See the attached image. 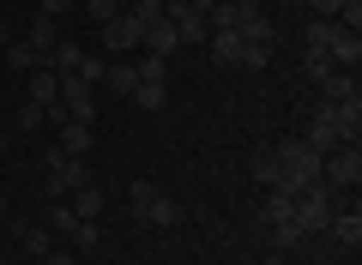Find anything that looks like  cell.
Wrapping results in <instances>:
<instances>
[{
	"instance_id": "cell-31",
	"label": "cell",
	"mask_w": 362,
	"mask_h": 265,
	"mask_svg": "<svg viewBox=\"0 0 362 265\" xmlns=\"http://www.w3.org/2000/svg\"><path fill=\"white\" fill-rule=\"evenodd\" d=\"M97 241H103V229H97V223H78V229H73V247H78V253H90Z\"/></svg>"
},
{
	"instance_id": "cell-33",
	"label": "cell",
	"mask_w": 362,
	"mask_h": 265,
	"mask_svg": "<svg viewBox=\"0 0 362 265\" xmlns=\"http://www.w3.org/2000/svg\"><path fill=\"white\" fill-rule=\"evenodd\" d=\"M37 265H78V259H73V253H66V247H49V253H42Z\"/></svg>"
},
{
	"instance_id": "cell-22",
	"label": "cell",
	"mask_w": 362,
	"mask_h": 265,
	"mask_svg": "<svg viewBox=\"0 0 362 265\" xmlns=\"http://www.w3.org/2000/svg\"><path fill=\"white\" fill-rule=\"evenodd\" d=\"M302 73H308V85H326L338 66H332V54H326V49H302Z\"/></svg>"
},
{
	"instance_id": "cell-7",
	"label": "cell",
	"mask_w": 362,
	"mask_h": 265,
	"mask_svg": "<svg viewBox=\"0 0 362 265\" xmlns=\"http://www.w3.org/2000/svg\"><path fill=\"white\" fill-rule=\"evenodd\" d=\"M320 114H326V126H332L344 145H356V133H362V97H344V102H320Z\"/></svg>"
},
{
	"instance_id": "cell-20",
	"label": "cell",
	"mask_w": 362,
	"mask_h": 265,
	"mask_svg": "<svg viewBox=\"0 0 362 265\" xmlns=\"http://www.w3.org/2000/svg\"><path fill=\"white\" fill-rule=\"evenodd\" d=\"M266 229H278V223H296V205H290V193H266V217H259ZM302 229V223H296Z\"/></svg>"
},
{
	"instance_id": "cell-25",
	"label": "cell",
	"mask_w": 362,
	"mask_h": 265,
	"mask_svg": "<svg viewBox=\"0 0 362 265\" xmlns=\"http://www.w3.org/2000/svg\"><path fill=\"white\" fill-rule=\"evenodd\" d=\"M133 102H139L145 114H157V109L169 102V85H133Z\"/></svg>"
},
{
	"instance_id": "cell-15",
	"label": "cell",
	"mask_w": 362,
	"mask_h": 265,
	"mask_svg": "<svg viewBox=\"0 0 362 265\" xmlns=\"http://www.w3.org/2000/svg\"><path fill=\"white\" fill-rule=\"evenodd\" d=\"M326 229L338 235V247H350V253H356V241H362V211H356V205H338Z\"/></svg>"
},
{
	"instance_id": "cell-1",
	"label": "cell",
	"mask_w": 362,
	"mask_h": 265,
	"mask_svg": "<svg viewBox=\"0 0 362 265\" xmlns=\"http://www.w3.org/2000/svg\"><path fill=\"white\" fill-rule=\"evenodd\" d=\"M290 205H296L302 235H314V229H326V223H332V211H338L344 199H338V187H326V181H308L302 193H290Z\"/></svg>"
},
{
	"instance_id": "cell-24",
	"label": "cell",
	"mask_w": 362,
	"mask_h": 265,
	"mask_svg": "<svg viewBox=\"0 0 362 265\" xmlns=\"http://www.w3.org/2000/svg\"><path fill=\"white\" fill-rule=\"evenodd\" d=\"M103 85L115 90V97H133V85H139V73H133L127 61H115V66H109V73H103Z\"/></svg>"
},
{
	"instance_id": "cell-19",
	"label": "cell",
	"mask_w": 362,
	"mask_h": 265,
	"mask_svg": "<svg viewBox=\"0 0 362 265\" xmlns=\"http://www.w3.org/2000/svg\"><path fill=\"white\" fill-rule=\"evenodd\" d=\"M42 229H49L54 241H73V229H78L73 205H61V199H54V205H49V217H42Z\"/></svg>"
},
{
	"instance_id": "cell-39",
	"label": "cell",
	"mask_w": 362,
	"mask_h": 265,
	"mask_svg": "<svg viewBox=\"0 0 362 265\" xmlns=\"http://www.w3.org/2000/svg\"><path fill=\"white\" fill-rule=\"evenodd\" d=\"M0 157H6V133H0Z\"/></svg>"
},
{
	"instance_id": "cell-36",
	"label": "cell",
	"mask_w": 362,
	"mask_h": 265,
	"mask_svg": "<svg viewBox=\"0 0 362 265\" xmlns=\"http://www.w3.org/2000/svg\"><path fill=\"white\" fill-rule=\"evenodd\" d=\"M266 265H296V259H290V253H272V259Z\"/></svg>"
},
{
	"instance_id": "cell-42",
	"label": "cell",
	"mask_w": 362,
	"mask_h": 265,
	"mask_svg": "<svg viewBox=\"0 0 362 265\" xmlns=\"http://www.w3.org/2000/svg\"><path fill=\"white\" fill-rule=\"evenodd\" d=\"M350 265H356V259H350Z\"/></svg>"
},
{
	"instance_id": "cell-8",
	"label": "cell",
	"mask_w": 362,
	"mask_h": 265,
	"mask_svg": "<svg viewBox=\"0 0 362 265\" xmlns=\"http://www.w3.org/2000/svg\"><path fill=\"white\" fill-rule=\"evenodd\" d=\"M163 18H169V25H175V37H181V42H206V37H211L206 13H194L187 0H169V6H163Z\"/></svg>"
},
{
	"instance_id": "cell-26",
	"label": "cell",
	"mask_w": 362,
	"mask_h": 265,
	"mask_svg": "<svg viewBox=\"0 0 362 265\" xmlns=\"http://www.w3.org/2000/svg\"><path fill=\"white\" fill-rule=\"evenodd\" d=\"M320 90H326V102H344V97H356V73H332Z\"/></svg>"
},
{
	"instance_id": "cell-12",
	"label": "cell",
	"mask_w": 362,
	"mask_h": 265,
	"mask_svg": "<svg viewBox=\"0 0 362 265\" xmlns=\"http://www.w3.org/2000/svg\"><path fill=\"white\" fill-rule=\"evenodd\" d=\"M66 205H73L78 223H97V217H103V187H97V181H85V187L66 193Z\"/></svg>"
},
{
	"instance_id": "cell-40",
	"label": "cell",
	"mask_w": 362,
	"mask_h": 265,
	"mask_svg": "<svg viewBox=\"0 0 362 265\" xmlns=\"http://www.w3.org/2000/svg\"><path fill=\"white\" fill-rule=\"evenodd\" d=\"M290 6H302V0H290Z\"/></svg>"
},
{
	"instance_id": "cell-28",
	"label": "cell",
	"mask_w": 362,
	"mask_h": 265,
	"mask_svg": "<svg viewBox=\"0 0 362 265\" xmlns=\"http://www.w3.org/2000/svg\"><path fill=\"white\" fill-rule=\"evenodd\" d=\"M37 126H49V109H42V102H25V109H18V133H37Z\"/></svg>"
},
{
	"instance_id": "cell-27",
	"label": "cell",
	"mask_w": 362,
	"mask_h": 265,
	"mask_svg": "<svg viewBox=\"0 0 362 265\" xmlns=\"http://www.w3.org/2000/svg\"><path fill=\"white\" fill-rule=\"evenodd\" d=\"M85 85H103V73H109V61H97V54H78V66H73Z\"/></svg>"
},
{
	"instance_id": "cell-18",
	"label": "cell",
	"mask_w": 362,
	"mask_h": 265,
	"mask_svg": "<svg viewBox=\"0 0 362 265\" xmlns=\"http://www.w3.org/2000/svg\"><path fill=\"white\" fill-rule=\"evenodd\" d=\"M18 247H25L30 259H42V253H49V247H61V241H54L42 223H18Z\"/></svg>"
},
{
	"instance_id": "cell-35",
	"label": "cell",
	"mask_w": 362,
	"mask_h": 265,
	"mask_svg": "<svg viewBox=\"0 0 362 265\" xmlns=\"http://www.w3.org/2000/svg\"><path fill=\"white\" fill-rule=\"evenodd\" d=\"M187 6H194V13H211V6H218V0H187Z\"/></svg>"
},
{
	"instance_id": "cell-38",
	"label": "cell",
	"mask_w": 362,
	"mask_h": 265,
	"mask_svg": "<svg viewBox=\"0 0 362 265\" xmlns=\"http://www.w3.org/2000/svg\"><path fill=\"white\" fill-rule=\"evenodd\" d=\"M0 217H6V193H0Z\"/></svg>"
},
{
	"instance_id": "cell-32",
	"label": "cell",
	"mask_w": 362,
	"mask_h": 265,
	"mask_svg": "<svg viewBox=\"0 0 362 265\" xmlns=\"http://www.w3.org/2000/svg\"><path fill=\"white\" fill-rule=\"evenodd\" d=\"M73 6H85V0H37V13H42V18H66Z\"/></svg>"
},
{
	"instance_id": "cell-9",
	"label": "cell",
	"mask_w": 362,
	"mask_h": 265,
	"mask_svg": "<svg viewBox=\"0 0 362 265\" xmlns=\"http://www.w3.org/2000/svg\"><path fill=\"white\" fill-rule=\"evenodd\" d=\"M25 102L54 109V102H61V73H54V66H30L25 73Z\"/></svg>"
},
{
	"instance_id": "cell-17",
	"label": "cell",
	"mask_w": 362,
	"mask_h": 265,
	"mask_svg": "<svg viewBox=\"0 0 362 265\" xmlns=\"http://www.w3.org/2000/svg\"><path fill=\"white\" fill-rule=\"evenodd\" d=\"M254 181L266 193H284V169H278V157H272V151H254Z\"/></svg>"
},
{
	"instance_id": "cell-21",
	"label": "cell",
	"mask_w": 362,
	"mask_h": 265,
	"mask_svg": "<svg viewBox=\"0 0 362 265\" xmlns=\"http://www.w3.org/2000/svg\"><path fill=\"white\" fill-rule=\"evenodd\" d=\"M338 18H308V30H302V49H332V37H338Z\"/></svg>"
},
{
	"instance_id": "cell-5",
	"label": "cell",
	"mask_w": 362,
	"mask_h": 265,
	"mask_svg": "<svg viewBox=\"0 0 362 265\" xmlns=\"http://www.w3.org/2000/svg\"><path fill=\"white\" fill-rule=\"evenodd\" d=\"M85 181H90V163H85V157H66L61 145H54V151H49V193L61 199V193L85 187Z\"/></svg>"
},
{
	"instance_id": "cell-3",
	"label": "cell",
	"mask_w": 362,
	"mask_h": 265,
	"mask_svg": "<svg viewBox=\"0 0 362 265\" xmlns=\"http://www.w3.org/2000/svg\"><path fill=\"white\" fill-rule=\"evenodd\" d=\"M133 217L151 223V229H175L181 223V205L169 199V193H157L151 181H133Z\"/></svg>"
},
{
	"instance_id": "cell-37",
	"label": "cell",
	"mask_w": 362,
	"mask_h": 265,
	"mask_svg": "<svg viewBox=\"0 0 362 265\" xmlns=\"http://www.w3.org/2000/svg\"><path fill=\"white\" fill-rule=\"evenodd\" d=\"M6 42H13V30H6V18H0V49H6Z\"/></svg>"
},
{
	"instance_id": "cell-6",
	"label": "cell",
	"mask_w": 362,
	"mask_h": 265,
	"mask_svg": "<svg viewBox=\"0 0 362 265\" xmlns=\"http://www.w3.org/2000/svg\"><path fill=\"white\" fill-rule=\"evenodd\" d=\"M61 114H73V121H97V90H90L78 73H61Z\"/></svg>"
},
{
	"instance_id": "cell-2",
	"label": "cell",
	"mask_w": 362,
	"mask_h": 265,
	"mask_svg": "<svg viewBox=\"0 0 362 265\" xmlns=\"http://www.w3.org/2000/svg\"><path fill=\"white\" fill-rule=\"evenodd\" d=\"M272 157H278V169H284V193H302L308 181H320V151H308L302 139L272 145Z\"/></svg>"
},
{
	"instance_id": "cell-11",
	"label": "cell",
	"mask_w": 362,
	"mask_h": 265,
	"mask_svg": "<svg viewBox=\"0 0 362 265\" xmlns=\"http://www.w3.org/2000/svg\"><path fill=\"white\" fill-rule=\"evenodd\" d=\"M139 37H145V18H133V13H121V18H109V25H103L109 54H121V49H139Z\"/></svg>"
},
{
	"instance_id": "cell-16",
	"label": "cell",
	"mask_w": 362,
	"mask_h": 265,
	"mask_svg": "<svg viewBox=\"0 0 362 265\" xmlns=\"http://www.w3.org/2000/svg\"><path fill=\"white\" fill-rule=\"evenodd\" d=\"M326 54H332V66H338V73H356V61H362V37H356V30H338Z\"/></svg>"
},
{
	"instance_id": "cell-30",
	"label": "cell",
	"mask_w": 362,
	"mask_h": 265,
	"mask_svg": "<svg viewBox=\"0 0 362 265\" xmlns=\"http://www.w3.org/2000/svg\"><path fill=\"white\" fill-rule=\"evenodd\" d=\"M6 66H13V73H30V66H37V54H30L25 42H6Z\"/></svg>"
},
{
	"instance_id": "cell-14",
	"label": "cell",
	"mask_w": 362,
	"mask_h": 265,
	"mask_svg": "<svg viewBox=\"0 0 362 265\" xmlns=\"http://www.w3.org/2000/svg\"><path fill=\"white\" fill-rule=\"evenodd\" d=\"M145 54H157V61H169V54L181 49V37H175V25H169V18H157V25H145Z\"/></svg>"
},
{
	"instance_id": "cell-29",
	"label": "cell",
	"mask_w": 362,
	"mask_h": 265,
	"mask_svg": "<svg viewBox=\"0 0 362 265\" xmlns=\"http://www.w3.org/2000/svg\"><path fill=\"white\" fill-rule=\"evenodd\" d=\"M85 13L97 18V25H109V18H121L127 6H121V0H85Z\"/></svg>"
},
{
	"instance_id": "cell-4",
	"label": "cell",
	"mask_w": 362,
	"mask_h": 265,
	"mask_svg": "<svg viewBox=\"0 0 362 265\" xmlns=\"http://www.w3.org/2000/svg\"><path fill=\"white\" fill-rule=\"evenodd\" d=\"M320 181H326V187H356V181H362V151H356V145L326 151L320 157Z\"/></svg>"
},
{
	"instance_id": "cell-41",
	"label": "cell",
	"mask_w": 362,
	"mask_h": 265,
	"mask_svg": "<svg viewBox=\"0 0 362 265\" xmlns=\"http://www.w3.org/2000/svg\"><path fill=\"white\" fill-rule=\"evenodd\" d=\"M78 265H90V259H78Z\"/></svg>"
},
{
	"instance_id": "cell-13",
	"label": "cell",
	"mask_w": 362,
	"mask_h": 265,
	"mask_svg": "<svg viewBox=\"0 0 362 265\" xmlns=\"http://www.w3.org/2000/svg\"><path fill=\"white\" fill-rule=\"evenodd\" d=\"M54 133H61V151H66V157H85V151H90V121L61 114V121H54Z\"/></svg>"
},
{
	"instance_id": "cell-23",
	"label": "cell",
	"mask_w": 362,
	"mask_h": 265,
	"mask_svg": "<svg viewBox=\"0 0 362 265\" xmlns=\"http://www.w3.org/2000/svg\"><path fill=\"white\" fill-rule=\"evenodd\" d=\"M78 54H85V49H78L73 37H61V42H54V54H49L42 66H54V73H73V66H78Z\"/></svg>"
},
{
	"instance_id": "cell-10",
	"label": "cell",
	"mask_w": 362,
	"mask_h": 265,
	"mask_svg": "<svg viewBox=\"0 0 362 265\" xmlns=\"http://www.w3.org/2000/svg\"><path fill=\"white\" fill-rule=\"evenodd\" d=\"M54 42H61V18H42V13H37V18H30V30H25V49L37 54V66L54 54Z\"/></svg>"
},
{
	"instance_id": "cell-34",
	"label": "cell",
	"mask_w": 362,
	"mask_h": 265,
	"mask_svg": "<svg viewBox=\"0 0 362 265\" xmlns=\"http://www.w3.org/2000/svg\"><path fill=\"white\" fill-rule=\"evenodd\" d=\"M308 13L314 18H338V0H308Z\"/></svg>"
}]
</instances>
